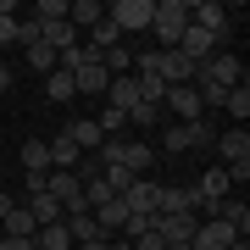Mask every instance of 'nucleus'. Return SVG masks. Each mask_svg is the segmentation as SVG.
<instances>
[{
  "label": "nucleus",
  "mask_w": 250,
  "mask_h": 250,
  "mask_svg": "<svg viewBox=\"0 0 250 250\" xmlns=\"http://www.w3.org/2000/svg\"><path fill=\"white\" fill-rule=\"evenodd\" d=\"M17 45V17H0V50Z\"/></svg>",
  "instance_id": "2f4dec72"
},
{
  "label": "nucleus",
  "mask_w": 250,
  "mask_h": 250,
  "mask_svg": "<svg viewBox=\"0 0 250 250\" xmlns=\"http://www.w3.org/2000/svg\"><path fill=\"white\" fill-rule=\"evenodd\" d=\"M161 106L178 111V123H195V117L206 111V106H200V95H195V83H172V89L161 95Z\"/></svg>",
  "instance_id": "6e6552de"
},
{
  "label": "nucleus",
  "mask_w": 250,
  "mask_h": 250,
  "mask_svg": "<svg viewBox=\"0 0 250 250\" xmlns=\"http://www.w3.org/2000/svg\"><path fill=\"white\" fill-rule=\"evenodd\" d=\"M62 134L78 145V156H83V150H100V145H106V139H100V128H95V117H72Z\"/></svg>",
  "instance_id": "4468645a"
},
{
  "label": "nucleus",
  "mask_w": 250,
  "mask_h": 250,
  "mask_svg": "<svg viewBox=\"0 0 250 250\" xmlns=\"http://www.w3.org/2000/svg\"><path fill=\"white\" fill-rule=\"evenodd\" d=\"M223 111H233V123L245 128V117H250V83H239V89H228V100H223Z\"/></svg>",
  "instance_id": "393cba45"
},
{
  "label": "nucleus",
  "mask_w": 250,
  "mask_h": 250,
  "mask_svg": "<svg viewBox=\"0 0 250 250\" xmlns=\"http://www.w3.org/2000/svg\"><path fill=\"white\" fill-rule=\"evenodd\" d=\"M211 145H217V128L200 117V123H195V150H211Z\"/></svg>",
  "instance_id": "c756f323"
},
{
  "label": "nucleus",
  "mask_w": 250,
  "mask_h": 250,
  "mask_svg": "<svg viewBox=\"0 0 250 250\" xmlns=\"http://www.w3.org/2000/svg\"><path fill=\"white\" fill-rule=\"evenodd\" d=\"M161 250H189V245H161Z\"/></svg>",
  "instance_id": "58836bf2"
},
{
  "label": "nucleus",
  "mask_w": 250,
  "mask_h": 250,
  "mask_svg": "<svg viewBox=\"0 0 250 250\" xmlns=\"http://www.w3.org/2000/svg\"><path fill=\"white\" fill-rule=\"evenodd\" d=\"M100 17H106V6H100V0H67V22H72V34H78V28H95Z\"/></svg>",
  "instance_id": "a211bd4d"
},
{
  "label": "nucleus",
  "mask_w": 250,
  "mask_h": 250,
  "mask_svg": "<svg viewBox=\"0 0 250 250\" xmlns=\"http://www.w3.org/2000/svg\"><path fill=\"white\" fill-rule=\"evenodd\" d=\"M45 150H50V172H72V167L83 161V156H78V145H72L67 134H56V139L45 145Z\"/></svg>",
  "instance_id": "f3484780"
},
{
  "label": "nucleus",
  "mask_w": 250,
  "mask_h": 250,
  "mask_svg": "<svg viewBox=\"0 0 250 250\" xmlns=\"http://www.w3.org/2000/svg\"><path fill=\"white\" fill-rule=\"evenodd\" d=\"M45 89H50V100H72V95H78V89H72V72H62V67L45 78Z\"/></svg>",
  "instance_id": "bb28decb"
},
{
  "label": "nucleus",
  "mask_w": 250,
  "mask_h": 250,
  "mask_svg": "<svg viewBox=\"0 0 250 250\" xmlns=\"http://www.w3.org/2000/svg\"><path fill=\"white\" fill-rule=\"evenodd\" d=\"M178 50L189 56V62H211L223 45H217V34H206V28H195V22H189V28H184V39H178Z\"/></svg>",
  "instance_id": "1a4fd4ad"
},
{
  "label": "nucleus",
  "mask_w": 250,
  "mask_h": 250,
  "mask_svg": "<svg viewBox=\"0 0 250 250\" xmlns=\"http://www.w3.org/2000/svg\"><path fill=\"white\" fill-rule=\"evenodd\" d=\"M156 111H161V106H145V100H139V106L128 111V123H134V128H156Z\"/></svg>",
  "instance_id": "c85d7f7f"
},
{
  "label": "nucleus",
  "mask_w": 250,
  "mask_h": 250,
  "mask_svg": "<svg viewBox=\"0 0 250 250\" xmlns=\"http://www.w3.org/2000/svg\"><path fill=\"white\" fill-rule=\"evenodd\" d=\"M239 233H233L228 223H217V217H206V223H195V239H189V250H228Z\"/></svg>",
  "instance_id": "0eeeda50"
},
{
  "label": "nucleus",
  "mask_w": 250,
  "mask_h": 250,
  "mask_svg": "<svg viewBox=\"0 0 250 250\" xmlns=\"http://www.w3.org/2000/svg\"><path fill=\"white\" fill-rule=\"evenodd\" d=\"M34 22H67V0H39V6H34Z\"/></svg>",
  "instance_id": "cd10ccee"
},
{
  "label": "nucleus",
  "mask_w": 250,
  "mask_h": 250,
  "mask_svg": "<svg viewBox=\"0 0 250 250\" xmlns=\"http://www.w3.org/2000/svg\"><path fill=\"white\" fill-rule=\"evenodd\" d=\"M34 250H72L67 217H62V223H50V228H39V233H34Z\"/></svg>",
  "instance_id": "412c9836"
},
{
  "label": "nucleus",
  "mask_w": 250,
  "mask_h": 250,
  "mask_svg": "<svg viewBox=\"0 0 250 250\" xmlns=\"http://www.w3.org/2000/svg\"><path fill=\"white\" fill-rule=\"evenodd\" d=\"M106 17L117 22V34H139L156 17V0H117V6H106Z\"/></svg>",
  "instance_id": "20e7f679"
},
{
  "label": "nucleus",
  "mask_w": 250,
  "mask_h": 250,
  "mask_svg": "<svg viewBox=\"0 0 250 250\" xmlns=\"http://www.w3.org/2000/svg\"><path fill=\"white\" fill-rule=\"evenodd\" d=\"M211 217H217V223H228L239 239L250 233V206H245V200H217V206H211Z\"/></svg>",
  "instance_id": "2eb2a0df"
},
{
  "label": "nucleus",
  "mask_w": 250,
  "mask_h": 250,
  "mask_svg": "<svg viewBox=\"0 0 250 250\" xmlns=\"http://www.w3.org/2000/svg\"><path fill=\"white\" fill-rule=\"evenodd\" d=\"M211 150H223V172H228L233 184H245V178H250V134H245V128H228V134H217Z\"/></svg>",
  "instance_id": "7ed1b4c3"
},
{
  "label": "nucleus",
  "mask_w": 250,
  "mask_h": 250,
  "mask_svg": "<svg viewBox=\"0 0 250 250\" xmlns=\"http://www.w3.org/2000/svg\"><path fill=\"white\" fill-rule=\"evenodd\" d=\"M195 83H211V89H239V83H250V78H245V62H239V56L217 50L211 62L195 67Z\"/></svg>",
  "instance_id": "f03ea898"
},
{
  "label": "nucleus",
  "mask_w": 250,
  "mask_h": 250,
  "mask_svg": "<svg viewBox=\"0 0 250 250\" xmlns=\"http://www.w3.org/2000/svg\"><path fill=\"white\" fill-rule=\"evenodd\" d=\"M0 250H34V239H0Z\"/></svg>",
  "instance_id": "473e14b6"
},
{
  "label": "nucleus",
  "mask_w": 250,
  "mask_h": 250,
  "mask_svg": "<svg viewBox=\"0 0 250 250\" xmlns=\"http://www.w3.org/2000/svg\"><path fill=\"white\" fill-rule=\"evenodd\" d=\"M0 89H11V67L6 62H0Z\"/></svg>",
  "instance_id": "f704fd0d"
},
{
  "label": "nucleus",
  "mask_w": 250,
  "mask_h": 250,
  "mask_svg": "<svg viewBox=\"0 0 250 250\" xmlns=\"http://www.w3.org/2000/svg\"><path fill=\"white\" fill-rule=\"evenodd\" d=\"M0 223H6V239H34V233H39V228H34V217H28V206H22V200H11V211L0 217Z\"/></svg>",
  "instance_id": "6ab92c4d"
},
{
  "label": "nucleus",
  "mask_w": 250,
  "mask_h": 250,
  "mask_svg": "<svg viewBox=\"0 0 250 250\" xmlns=\"http://www.w3.org/2000/svg\"><path fill=\"white\" fill-rule=\"evenodd\" d=\"M106 250H134V245H128V239H111V245H106Z\"/></svg>",
  "instance_id": "e433bc0d"
},
{
  "label": "nucleus",
  "mask_w": 250,
  "mask_h": 250,
  "mask_svg": "<svg viewBox=\"0 0 250 250\" xmlns=\"http://www.w3.org/2000/svg\"><path fill=\"white\" fill-rule=\"evenodd\" d=\"M17 45H22V50H28V45H39V22H34V17L17 22Z\"/></svg>",
  "instance_id": "7c9ffc66"
},
{
  "label": "nucleus",
  "mask_w": 250,
  "mask_h": 250,
  "mask_svg": "<svg viewBox=\"0 0 250 250\" xmlns=\"http://www.w3.org/2000/svg\"><path fill=\"white\" fill-rule=\"evenodd\" d=\"M106 83H111L106 62H89V67H78V72H72V89H78V95H106Z\"/></svg>",
  "instance_id": "ddd939ff"
},
{
  "label": "nucleus",
  "mask_w": 250,
  "mask_h": 250,
  "mask_svg": "<svg viewBox=\"0 0 250 250\" xmlns=\"http://www.w3.org/2000/svg\"><path fill=\"white\" fill-rule=\"evenodd\" d=\"M83 45H89V50H100V56H106L111 45H123V34H117V22H111V17H100V22L89 28V39H83Z\"/></svg>",
  "instance_id": "4be33fe9"
},
{
  "label": "nucleus",
  "mask_w": 250,
  "mask_h": 250,
  "mask_svg": "<svg viewBox=\"0 0 250 250\" xmlns=\"http://www.w3.org/2000/svg\"><path fill=\"white\" fill-rule=\"evenodd\" d=\"M106 106H111V111H123V117L139 106V83H134V72H123V78H111V83H106Z\"/></svg>",
  "instance_id": "9d476101"
},
{
  "label": "nucleus",
  "mask_w": 250,
  "mask_h": 250,
  "mask_svg": "<svg viewBox=\"0 0 250 250\" xmlns=\"http://www.w3.org/2000/svg\"><path fill=\"white\" fill-rule=\"evenodd\" d=\"M200 123V117H195ZM195 123H172L167 134H161V145H167V150H195Z\"/></svg>",
  "instance_id": "5701e85b"
},
{
  "label": "nucleus",
  "mask_w": 250,
  "mask_h": 250,
  "mask_svg": "<svg viewBox=\"0 0 250 250\" xmlns=\"http://www.w3.org/2000/svg\"><path fill=\"white\" fill-rule=\"evenodd\" d=\"M111 239H83V245H72V250H106Z\"/></svg>",
  "instance_id": "72a5a7b5"
},
{
  "label": "nucleus",
  "mask_w": 250,
  "mask_h": 250,
  "mask_svg": "<svg viewBox=\"0 0 250 250\" xmlns=\"http://www.w3.org/2000/svg\"><path fill=\"white\" fill-rule=\"evenodd\" d=\"M28 206V217H34V228H50V223H62V200H50V195H34V200H22Z\"/></svg>",
  "instance_id": "aec40b11"
},
{
  "label": "nucleus",
  "mask_w": 250,
  "mask_h": 250,
  "mask_svg": "<svg viewBox=\"0 0 250 250\" xmlns=\"http://www.w3.org/2000/svg\"><path fill=\"white\" fill-rule=\"evenodd\" d=\"M178 211H195V189H167V184H161L156 217H178Z\"/></svg>",
  "instance_id": "dca6fc26"
},
{
  "label": "nucleus",
  "mask_w": 250,
  "mask_h": 250,
  "mask_svg": "<svg viewBox=\"0 0 250 250\" xmlns=\"http://www.w3.org/2000/svg\"><path fill=\"white\" fill-rule=\"evenodd\" d=\"M228 250H250V239H233V245H228Z\"/></svg>",
  "instance_id": "4c0bfd02"
},
{
  "label": "nucleus",
  "mask_w": 250,
  "mask_h": 250,
  "mask_svg": "<svg viewBox=\"0 0 250 250\" xmlns=\"http://www.w3.org/2000/svg\"><path fill=\"white\" fill-rule=\"evenodd\" d=\"M150 233L161 245H189L195 239V211H178V217H156L150 223Z\"/></svg>",
  "instance_id": "423d86ee"
},
{
  "label": "nucleus",
  "mask_w": 250,
  "mask_h": 250,
  "mask_svg": "<svg viewBox=\"0 0 250 250\" xmlns=\"http://www.w3.org/2000/svg\"><path fill=\"white\" fill-rule=\"evenodd\" d=\"M150 67L161 72V83L172 89V83H195V67L200 62H189L184 50H150Z\"/></svg>",
  "instance_id": "39448f33"
},
{
  "label": "nucleus",
  "mask_w": 250,
  "mask_h": 250,
  "mask_svg": "<svg viewBox=\"0 0 250 250\" xmlns=\"http://www.w3.org/2000/svg\"><path fill=\"white\" fill-rule=\"evenodd\" d=\"M228 189H233V178H228L223 167H211V172L200 178V189H195V206H206V211H211L217 200H228Z\"/></svg>",
  "instance_id": "9b49d317"
},
{
  "label": "nucleus",
  "mask_w": 250,
  "mask_h": 250,
  "mask_svg": "<svg viewBox=\"0 0 250 250\" xmlns=\"http://www.w3.org/2000/svg\"><path fill=\"white\" fill-rule=\"evenodd\" d=\"M17 156H22V167H28V172H50V150H45V139H28Z\"/></svg>",
  "instance_id": "b1692460"
},
{
  "label": "nucleus",
  "mask_w": 250,
  "mask_h": 250,
  "mask_svg": "<svg viewBox=\"0 0 250 250\" xmlns=\"http://www.w3.org/2000/svg\"><path fill=\"white\" fill-rule=\"evenodd\" d=\"M184 28H189V0H156V17H150V34L161 39L156 50H178Z\"/></svg>",
  "instance_id": "f257e3e1"
},
{
  "label": "nucleus",
  "mask_w": 250,
  "mask_h": 250,
  "mask_svg": "<svg viewBox=\"0 0 250 250\" xmlns=\"http://www.w3.org/2000/svg\"><path fill=\"white\" fill-rule=\"evenodd\" d=\"M22 56H28V67H34V72H45V78L56 72V50H50V45H28Z\"/></svg>",
  "instance_id": "a878e982"
},
{
  "label": "nucleus",
  "mask_w": 250,
  "mask_h": 250,
  "mask_svg": "<svg viewBox=\"0 0 250 250\" xmlns=\"http://www.w3.org/2000/svg\"><path fill=\"white\" fill-rule=\"evenodd\" d=\"M11 211V195H6V189H0V217H6Z\"/></svg>",
  "instance_id": "c9c22d12"
},
{
  "label": "nucleus",
  "mask_w": 250,
  "mask_h": 250,
  "mask_svg": "<svg viewBox=\"0 0 250 250\" xmlns=\"http://www.w3.org/2000/svg\"><path fill=\"white\" fill-rule=\"evenodd\" d=\"M156 195H161V184H156V178H134V184H128V195H123V206H128V211L156 217Z\"/></svg>",
  "instance_id": "f8f14e48"
},
{
  "label": "nucleus",
  "mask_w": 250,
  "mask_h": 250,
  "mask_svg": "<svg viewBox=\"0 0 250 250\" xmlns=\"http://www.w3.org/2000/svg\"><path fill=\"white\" fill-rule=\"evenodd\" d=\"M0 178H6V161H0Z\"/></svg>",
  "instance_id": "ea45409f"
}]
</instances>
